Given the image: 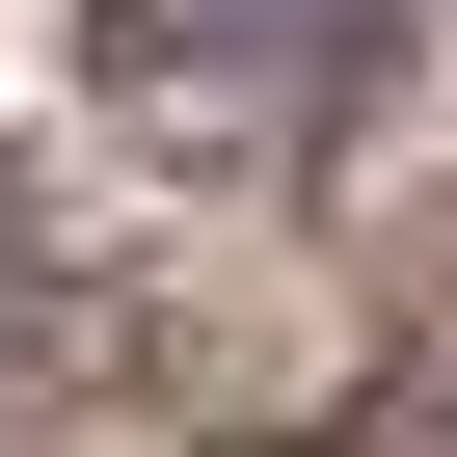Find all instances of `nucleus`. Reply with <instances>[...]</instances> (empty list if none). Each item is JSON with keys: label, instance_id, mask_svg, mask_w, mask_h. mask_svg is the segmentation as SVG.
<instances>
[{"label": "nucleus", "instance_id": "nucleus-1", "mask_svg": "<svg viewBox=\"0 0 457 457\" xmlns=\"http://www.w3.org/2000/svg\"><path fill=\"white\" fill-rule=\"evenodd\" d=\"M135 54H162V81H188V54H215V81H323L350 0H135Z\"/></svg>", "mask_w": 457, "mask_h": 457}]
</instances>
